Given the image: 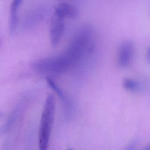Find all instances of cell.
<instances>
[{"label": "cell", "mask_w": 150, "mask_h": 150, "mask_svg": "<svg viewBox=\"0 0 150 150\" xmlns=\"http://www.w3.org/2000/svg\"><path fill=\"white\" fill-rule=\"evenodd\" d=\"M55 107V96L49 93L45 102L39 126L38 144L41 150H46L48 148L54 121Z\"/></svg>", "instance_id": "1"}, {"label": "cell", "mask_w": 150, "mask_h": 150, "mask_svg": "<svg viewBox=\"0 0 150 150\" xmlns=\"http://www.w3.org/2000/svg\"><path fill=\"white\" fill-rule=\"evenodd\" d=\"M70 64L67 57L60 56L35 60L31 64V67L42 75L52 76L64 72Z\"/></svg>", "instance_id": "2"}, {"label": "cell", "mask_w": 150, "mask_h": 150, "mask_svg": "<svg viewBox=\"0 0 150 150\" xmlns=\"http://www.w3.org/2000/svg\"><path fill=\"white\" fill-rule=\"evenodd\" d=\"M65 28V18L54 13L51 23L50 42L52 46H57L61 41Z\"/></svg>", "instance_id": "3"}, {"label": "cell", "mask_w": 150, "mask_h": 150, "mask_svg": "<svg viewBox=\"0 0 150 150\" xmlns=\"http://www.w3.org/2000/svg\"><path fill=\"white\" fill-rule=\"evenodd\" d=\"M135 53V45L132 41L125 40L121 44L118 50L117 60L119 65L125 68L132 62Z\"/></svg>", "instance_id": "4"}, {"label": "cell", "mask_w": 150, "mask_h": 150, "mask_svg": "<svg viewBox=\"0 0 150 150\" xmlns=\"http://www.w3.org/2000/svg\"><path fill=\"white\" fill-rule=\"evenodd\" d=\"M55 13L64 18L74 19L78 15V10L72 4L67 2H62L56 6Z\"/></svg>", "instance_id": "5"}, {"label": "cell", "mask_w": 150, "mask_h": 150, "mask_svg": "<svg viewBox=\"0 0 150 150\" xmlns=\"http://www.w3.org/2000/svg\"><path fill=\"white\" fill-rule=\"evenodd\" d=\"M23 0H13L11 5L9 19V30L11 34L15 33L18 23V9Z\"/></svg>", "instance_id": "6"}, {"label": "cell", "mask_w": 150, "mask_h": 150, "mask_svg": "<svg viewBox=\"0 0 150 150\" xmlns=\"http://www.w3.org/2000/svg\"><path fill=\"white\" fill-rule=\"evenodd\" d=\"M123 85L126 90L131 91H137L140 87L139 84L137 81L130 79H125L124 80Z\"/></svg>", "instance_id": "7"}, {"label": "cell", "mask_w": 150, "mask_h": 150, "mask_svg": "<svg viewBox=\"0 0 150 150\" xmlns=\"http://www.w3.org/2000/svg\"><path fill=\"white\" fill-rule=\"evenodd\" d=\"M47 81L50 86V87L53 90H54V91L58 95L61 100H63V101H65V97L64 95V93H63L62 90L57 85V84L50 78H47Z\"/></svg>", "instance_id": "8"}, {"label": "cell", "mask_w": 150, "mask_h": 150, "mask_svg": "<svg viewBox=\"0 0 150 150\" xmlns=\"http://www.w3.org/2000/svg\"><path fill=\"white\" fill-rule=\"evenodd\" d=\"M2 116V114L1 113V112H0V119L1 118V117Z\"/></svg>", "instance_id": "9"}]
</instances>
